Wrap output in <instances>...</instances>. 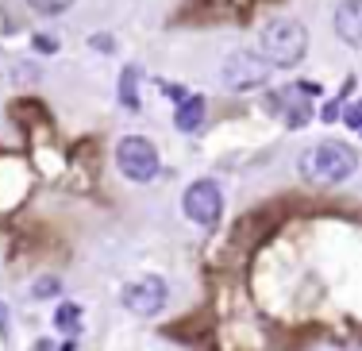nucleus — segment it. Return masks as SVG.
Listing matches in <instances>:
<instances>
[{
    "label": "nucleus",
    "instance_id": "obj_1",
    "mask_svg": "<svg viewBox=\"0 0 362 351\" xmlns=\"http://www.w3.org/2000/svg\"><path fill=\"white\" fill-rule=\"evenodd\" d=\"M358 170V151L343 139H324L300 155V174L316 185H339Z\"/></svg>",
    "mask_w": 362,
    "mask_h": 351
},
{
    "label": "nucleus",
    "instance_id": "obj_2",
    "mask_svg": "<svg viewBox=\"0 0 362 351\" xmlns=\"http://www.w3.org/2000/svg\"><path fill=\"white\" fill-rule=\"evenodd\" d=\"M258 42H262V54L270 66L293 70L308 50V31H305V23H297V20H270L262 28V35H258Z\"/></svg>",
    "mask_w": 362,
    "mask_h": 351
},
{
    "label": "nucleus",
    "instance_id": "obj_3",
    "mask_svg": "<svg viewBox=\"0 0 362 351\" xmlns=\"http://www.w3.org/2000/svg\"><path fill=\"white\" fill-rule=\"evenodd\" d=\"M274 66L266 62V54H255V50H231L223 58V85L235 93H251L258 85L270 81Z\"/></svg>",
    "mask_w": 362,
    "mask_h": 351
},
{
    "label": "nucleus",
    "instance_id": "obj_4",
    "mask_svg": "<svg viewBox=\"0 0 362 351\" xmlns=\"http://www.w3.org/2000/svg\"><path fill=\"white\" fill-rule=\"evenodd\" d=\"M116 166H119V174L132 178V182H154V178H158V151L151 147V139L127 135L116 147Z\"/></svg>",
    "mask_w": 362,
    "mask_h": 351
},
{
    "label": "nucleus",
    "instance_id": "obj_5",
    "mask_svg": "<svg viewBox=\"0 0 362 351\" xmlns=\"http://www.w3.org/2000/svg\"><path fill=\"white\" fill-rule=\"evenodd\" d=\"M119 301H124L127 313L135 316H154L166 309V278H158V274H143V278L127 282L124 294H119Z\"/></svg>",
    "mask_w": 362,
    "mask_h": 351
},
{
    "label": "nucleus",
    "instance_id": "obj_6",
    "mask_svg": "<svg viewBox=\"0 0 362 351\" xmlns=\"http://www.w3.org/2000/svg\"><path fill=\"white\" fill-rule=\"evenodd\" d=\"M181 205H185V217L193 220V224L201 228H212L220 220L223 212V197H220V185L209 182V178H201V182H193L181 197Z\"/></svg>",
    "mask_w": 362,
    "mask_h": 351
},
{
    "label": "nucleus",
    "instance_id": "obj_7",
    "mask_svg": "<svg viewBox=\"0 0 362 351\" xmlns=\"http://www.w3.org/2000/svg\"><path fill=\"white\" fill-rule=\"evenodd\" d=\"M266 113L278 116L286 127H305L308 120H313V105H308L300 85H286V89H274L270 97H266Z\"/></svg>",
    "mask_w": 362,
    "mask_h": 351
},
{
    "label": "nucleus",
    "instance_id": "obj_8",
    "mask_svg": "<svg viewBox=\"0 0 362 351\" xmlns=\"http://www.w3.org/2000/svg\"><path fill=\"white\" fill-rule=\"evenodd\" d=\"M332 28L347 47L362 50V0H339L332 12Z\"/></svg>",
    "mask_w": 362,
    "mask_h": 351
},
{
    "label": "nucleus",
    "instance_id": "obj_9",
    "mask_svg": "<svg viewBox=\"0 0 362 351\" xmlns=\"http://www.w3.org/2000/svg\"><path fill=\"white\" fill-rule=\"evenodd\" d=\"M201 120H204V100L201 97H185L177 105V113H174L177 132H197V127H201Z\"/></svg>",
    "mask_w": 362,
    "mask_h": 351
},
{
    "label": "nucleus",
    "instance_id": "obj_10",
    "mask_svg": "<svg viewBox=\"0 0 362 351\" xmlns=\"http://www.w3.org/2000/svg\"><path fill=\"white\" fill-rule=\"evenodd\" d=\"M119 105L127 113H139V66H124L119 74Z\"/></svg>",
    "mask_w": 362,
    "mask_h": 351
},
{
    "label": "nucleus",
    "instance_id": "obj_11",
    "mask_svg": "<svg viewBox=\"0 0 362 351\" xmlns=\"http://www.w3.org/2000/svg\"><path fill=\"white\" fill-rule=\"evenodd\" d=\"M54 324L66 336H77V332H81V309H77V305H62V309L54 313Z\"/></svg>",
    "mask_w": 362,
    "mask_h": 351
},
{
    "label": "nucleus",
    "instance_id": "obj_12",
    "mask_svg": "<svg viewBox=\"0 0 362 351\" xmlns=\"http://www.w3.org/2000/svg\"><path fill=\"white\" fill-rule=\"evenodd\" d=\"M35 12H42V16H58V12H66V8L74 4V0H28Z\"/></svg>",
    "mask_w": 362,
    "mask_h": 351
},
{
    "label": "nucleus",
    "instance_id": "obj_13",
    "mask_svg": "<svg viewBox=\"0 0 362 351\" xmlns=\"http://www.w3.org/2000/svg\"><path fill=\"white\" fill-rule=\"evenodd\" d=\"M58 294V282L54 278H39L35 282V297H54Z\"/></svg>",
    "mask_w": 362,
    "mask_h": 351
},
{
    "label": "nucleus",
    "instance_id": "obj_14",
    "mask_svg": "<svg viewBox=\"0 0 362 351\" xmlns=\"http://www.w3.org/2000/svg\"><path fill=\"white\" fill-rule=\"evenodd\" d=\"M35 47L42 50V54H50V50H58V39H50V35H35Z\"/></svg>",
    "mask_w": 362,
    "mask_h": 351
},
{
    "label": "nucleus",
    "instance_id": "obj_15",
    "mask_svg": "<svg viewBox=\"0 0 362 351\" xmlns=\"http://www.w3.org/2000/svg\"><path fill=\"white\" fill-rule=\"evenodd\" d=\"M347 124H351V127H358V132H362V100H358V105H351V113H347Z\"/></svg>",
    "mask_w": 362,
    "mask_h": 351
},
{
    "label": "nucleus",
    "instance_id": "obj_16",
    "mask_svg": "<svg viewBox=\"0 0 362 351\" xmlns=\"http://www.w3.org/2000/svg\"><path fill=\"white\" fill-rule=\"evenodd\" d=\"M320 116L327 120V124H332V120H335V116H339V105H335V100H332V105H327V108H324V113H320Z\"/></svg>",
    "mask_w": 362,
    "mask_h": 351
}]
</instances>
